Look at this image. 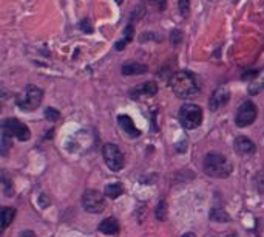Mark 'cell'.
Listing matches in <instances>:
<instances>
[{
  "mask_svg": "<svg viewBox=\"0 0 264 237\" xmlns=\"http://www.w3.org/2000/svg\"><path fill=\"white\" fill-rule=\"evenodd\" d=\"M117 123H119L121 130H122L127 137H130V138H138V137L141 135V130L135 126L133 120H131V118H130L128 115H119V116H117Z\"/></svg>",
  "mask_w": 264,
  "mask_h": 237,
  "instance_id": "obj_11",
  "label": "cell"
},
{
  "mask_svg": "<svg viewBox=\"0 0 264 237\" xmlns=\"http://www.w3.org/2000/svg\"><path fill=\"white\" fill-rule=\"evenodd\" d=\"M156 217H158V220H165V219H167V201H165V200H161V201L158 203Z\"/></svg>",
  "mask_w": 264,
  "mask_h": 237,
  "instance_id": "obj_19",
  "label": "cell"
},
{
  "mask_svg": "<svg viewBox=\"0 0 264 237\" xmlns=\"http://www.w3.org/2000/svg\"><path fill=\"white\" fill-rule=\"evenodd\" d=\"M149 72V67L144 65V64H139V62H130V64H125L122 65V73L127 75V76H133V75H144Z\"/></svg>",
  "mask_w": 264,
  "mask_h": 237,
  "instance_id": "obj_14",
  "label": "cell"
},
{
  "mask_svg": "<svg viewBox=\"0 0 264 237\" xmlns=\"http://www.w3.org/2000/svg\"><path fill=\"white\" fill-rule=\"evenodd\" d=\"M202 167H204V172L213 177V179H227L233 169L229 158L216 152L205 155Z\"/></svg>",
  "mask_w": 264,
  "mask_h": 237,
  "instance_id": "obj_2",
  "label": "cell"
},
{
  "mask_svg": "<svg viewBox=\"0 0 264 237\" xmlns=\"http://www.w3.org/2000/svg\"><path fill=\"white\" fill-rule=\"evenodd\" d=\"M190 5H192V0H178V7H180V11H181L183 17H189Z\"/></svg>",
  "mask_w": 264,
  "mask_h": 237,
  "instance_id": "obj_20",
  "label": "cell"
},
{
  "mask_svg": "<svg viewBox=\"0 0 264 237\" xmlns=\"http://www.w3.org/2000/svg\"><path fill=\"white\" fill-rule=\"evenodd\" d=\"M14 216H16V210L11 208V206H5V208L2 210V214H0V229L5 231L14 220Z\"/></svg>",
  "mask_w": 264,
  "mask_h": 237,
  "instance_id": "obj_15",
  "label": "cell"
},
{
  "mask_svg": "<svg viewBox=\"0 0 264 237\" xmlns=\"http://www.w3.org/2000/svg\"><path fill=\"white\" fill-rule=\"evenodd\" d=\"M183 39V33L180 31V29H174V31H171V36H170V41L173 45H178Z\"/></svg>",
  "mask_w": 264,
  "mask_h": 237,
  "instance_id": "obj_23",
  "label": "cell"
},
{
  "mask_svg": "<svg viewBox=\"0 0 264 237\" xmlns=\"http://www.w3.org/2000/svg\"><path fill=\"white\" fill-rule=\"evenodd\" d=\"M202 109L196 104H184L180 110V121L184 129L193 130L202 123Z\"/></svg>",
  "mask_w": 264,
  "mask_h": 237,
  "instance_id": "obj_3",
  "label": "cell"
},
{
  "mask_svg": "<svg viewBox=\"0 0 264 237\" xmlns=\"http://www.w3.org/2000/svg\"><path fill=\"white\" fill-rule=\"evenodd\" d=\"M233 147L235 151H237L240 155L243 157H247V155H252L255 154L256 151V146L252 140H249L247 137H237L235 138V143H233Z\"/></svg>",
  "mask_w": 264,
  "mask_h": 237,
  "instance_id": "obj_10",
  "label": "cell"
},
{
  "mask_svg": "<svg viewBox=\"0 0 264 237\" xmlns=\"http://www.w3.org/2000/svg\"><path fill=\"white\" fill-rule=\"evenodd\" d=\"M82 206L86 213L99 214L105 210V198L96 189H86L82 195Z\"/></svg>",
  "mask_w": 264,
  "mask_h": 237,
  "instance_id": "obj_6",
  "label": "cell"
},
{
  "mask_svg": "<svg viewBox=\"0 0 264 237\" xmlns=\"http://www.w3.org/2000/svg\"><path fill=\"white\" fill-rule=\"evenodd\" d=\"M122 2H124V0H116V4H119V5H121Z\"/></svg>",
  "mask_w": 264,
  "mask_h": 237,
  "instance_id": "obj_28",
  "label": "cell"
},
{
  "mask_svg": "<svg viewBox=\"0 0 264 237\" xmlns=\"http://www.w3.org/2000/svg\"><path fill=\"white\" fill-rule=\"evenodd\" d=\"M102 157H104V161L108 166V169L113 172H119L125 166V158H124L122 151L113 143H107L102 147Z\"/></svg>",
  "mask_w": 264,
  "mask_h": 237,
  "instance_id": "obj_5",
  "label": "cell"
},
{
  "mask_svg": "<svg viewBox=\"0 0 264 237\" xmlns=\"http://www.w3.org/2000/svg\"><path fill=\"white\" fill-rule=\"evenodd\" d=\"M256 115H258L256 106L252 101H244L238 107V110H237V116H235V124H237L238 127H247V126H250V124L255 123Z\"/></svg>",
  "mask_w": 264,
  "mask_h": 237,
  "instance_id": "obj_8",
  "label": "cell"
},
{
  "mask_svg": "<svg viewBox=\"0 0 264 237\" xmlns=\"http://www.w3.org/2000/svg\"><path fill=\"white\" fill-rule=\"evenodd\" d=\"M125 39H122V41H119V42H116V50L117 51H121V50H124L125 48V45L133 39V26L131 25H128L127 28H125Z\"/></svg>",
  "mask_w": 264,
  "mask_h": 237,
  "instance_id": "obj_18",
  "label": "cell"
},
{
  "mask_svg": "<svg viewBox=\"0 0 264 237\" xmlns=\"http://www.w3.org/2000/svg\"><path fill=\"white\" fill-rule=\"evenodd\" d=\"M150 4H153V5H164L165 4V0H149Z\"/></svg>",
  "mask_w": 264,
  "mask_h": 237,
  "instance_id": "obj_26",
  "label": "cell"
},
{
  "mask_svg": "<svg viewBox=\"0 0 264 237\" xmlns=\"http://www.w3.org/2000/svg\"><path fill=\"white\" fill-rule=\"evenodd\" d=\"M42 99H43V90H42V88L37 87V85L29 84L26 87L23 96L17 98V106L22 110L33 112V110H36L42 104Z\"/></svg>",
  "mask_w": 264,
  "mask_h": 237,
  "instance_id": "obj_4",
  "label": "cell"
},
{
  "mask_svg": "<svg viewBox=\"0 0 264 237\" xmlns=\"http://www.w3.org/2000/svg\"><path fill=\"white\" fill-rule=\"evenodd\" d=\"M170 87L173 93L181 99H190L199 92V85L195 75L187 70L176 72L170 79Z\"/></svg>",
  "mask_w": 264,
  "mask_h": 237,
  "instance_id": "obj_1",
  "label": "cell"
},
{
  "mask_svg": "<svg viewBox=\"0 0 264 237\" xmlns=\"http://www.w3.org/2000/svg\"><path fill=\"white\" fill-rule=\"evenodd\" d=\"M119 222H117L114 217H107V219H104L101 223H99V226H98V229L102 232V234H107V235H114V234H117L119 232Z\"/></svg>",
  "mask_w": 264,
  "mask_h": 237,
  "instance_id": "obj_13",
  "label": "cell"
},
{
  "mask_svg": "<svg viewBox=\"0 0 264 237\" xmlns=\"http://www.w3.org/2000/svg\"><path fill=\"white\" fill-rule=\"evenodd\" d=\"M122 194H124V188L119 182H114V183H110V185L105 186V195L111 200L121 197Z\"/></svg>",
  "mask_w": 264,
  "mask_h": 237,
  "instance_id": "obj_16",
  "label": "cell"
},
{
  "mask_svg": "<svg viewBox=\"0 0 264 237\" xmlns=\"http://www.w3.org/2000/svg\"><path fill=\"white\" fill-rule=\"evenodd\" d=\"M2 132L8 137H16L20 141H28L29 137H31V132H29V127L23 123H20L16 118H8L2 123Z\"/></svg>",
  "mask_w": 264,
  "mask_h": 237,
  "instance_id": "obj_7",
  "label": "cell"
},
{
  "mask_svg": "<svg viewBox=\"0 0 264 237\" xmlns=\"http://www.w3.org/2000/svg\"><path fill=\"white\" fill-rule=\"evenodd\" d=\"M183 237H195V232H186Z\"/></svg>",
  "mask_w": 264,
  "mask_h": 237,
  "instance_id": "obj_27",
  "label": "cell"
},
{
  "mask_svg": "<svg viewBox=\"0 0 264 237\" xmlns=\"http://www.w3.org/2000/svg\"><path fill=\"white\" fill-rule=\"evenodd\" d=\"M262 90H264V76L261 78V81H256V82L250 84V87H249L250 95H256L259 92H262Z\"/></svg>",
  "mask_w": 264,
  "mask_h": 237,
  "instance_id": "obj_22",
  "label": "cell"
},
{
  "mask_svg": "<svg viewBox=\"0 0 264 237\" xmlns=\"http://www.w3.org/2000/svg\"><path fill=\"white\" fill-rule=\"evenodd\" d=\"M19 237H37V235H36V232L31 231V229H25V231H22V232L19 234Z\"/></svg>",
  "mask_w": 264,
  "mask_h": 237,
  "instance_id": "obj_25",
  "label": "cell"
},
{
  "mask_svg": "<svg viewBox=\"0 0 264 237\" xmlns=\"http://www.w3.org/2000/svg\"><path fill=\"white\" fill-rule=\"evenodd\" d=\"M230 99V92H229V88L226 85H221L218 87L216 90L212 93L210 99H209V109L212 112H216L219 110L223 106H226Z\"/></svg>",
  "mask_w": 264,
  "mask_h": 237,
  "instance_id": "obj_9",
  "label": "cell"
},
{
  "mask_svg": "<svg viewBox=\"0 0 264 237\" xmlns=\"http://www.w3.org/2000/svg\"><path fill=\"white\" fill-rule=\"evenodd\" d=\"M158 93V85L153 82V81H149V82H144L141 87L138 88H133L130 92V96L133 99L139 98V95H144V96H155Z\"/></svg>",
  "mask_w": 264,
  "mask_h": 237,
  "instance_id": "obj_12",
  "label": "cell"
},
{
  "mask_svg": "<svg viewBox=\"0 0 264 237\" xmlns=\"http://www.w3.org/2000/svg\"><path fill=\"white\" fill-rule=\"evenodd\" d=\"M43 115H45V118H47L48 121H53V123L59 121V118H61V113H59V110H56L53 107H48Z\"/></svg>",
  "mask_w": 264,
  "mask_h": 237,
  "instance_id": "obj_21",
  "label": "cell"
},
{
  "mask_svg": "<svg viewBox=\"0 0 264 237\" xmlns=\"http://www.w3.org/2000/svg\"><path fill=\"white\" fill-rule=\"evenodd\" d=\"M209 217H210V220H213V222H229V220H230V216H229L224 210H221V208H213V210L210 211Z\"/></svg>",
  "mask_w": 264,
  "mask_h": 237,
  "instance_id": "obj_17",
  "label": "cell"
},
{
  "mask_svg": "<svg viewBox=\"0 0 264 237\" xmlns=\"http://www.w3.org/2000/svg\"><path fill=\"white\" fill-rule=\"evenodd\" d=\"M79 26H80L82 31H86V33H92V31H93V26H92L90 23H88V20H82Z\"/></svg>",
  "mask_w": 264,
  "mask_h": 237,
  "instance_id": "obj_24",
  "label": "cell"
}]
</instances>
